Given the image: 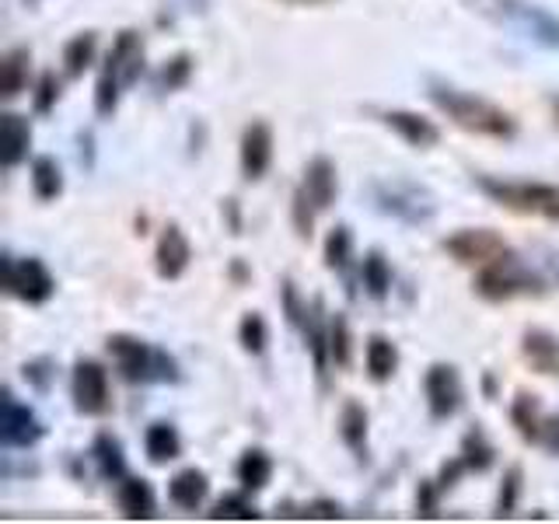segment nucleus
<instances>
[{
	"label": "nucleus",
	"mask_w": 559,
	"mask_h": 524,
	"mask_svg": "<svg viewBox=\"0 0 559 524\" xmlns=\"http://www.w3.org/2000/svg\"><path fill=\"white\" fill-rule=\"evenodd\" d=\"M287 4H329V0H287Z\"/></svg>",
	"instance_id": "nucleus-50"
},
{
	"label": "nucleus",
	"mask_w": 559,
	"mask_h": 524,
	"mask_svg": "<svg viewBox=\"0 0 559 524\" xmlns=\"http://www.w3.org/2000/svg\"><path fill=\"white\" fill-rule=\"evenodd\" d=\"M57 102H60V81H57V74H52V70H46V74L35 81L32 105H35V112L46 116V112H52V105H57Z\"/></svg>",
	"instance_id": "nucleus-41"
},
{
	"label": "nucleus",
	"mask_w": 559,
	"mask_h": 524,
	"mask_svg": "<svg viewBox=\"0 0 559 524\" xmlns=\"http://www.w3.org/2000/svg\"><path fill=\"white\" fill-rule=\"evenodd\" d=\"M340 437L360 462L367 458V409L360 406L357 398H349L343 406V413H340Z\"/></svg>",
	"instance_id": "nucleus-27"
},
{
	"label": "nucleus",
	"mask_w": 559,
	"mask_h": 524,
	"mask_svg": "<svg viewBox=\"0 0 559 524\" xmlns=\"http://www.w3.org/2000/svg\"><path fill=\"white\" fill-rule=\"evenodd\" d=\"M381 122L389 127L392 133H399L406 140L409 147H419V151H430L441 144V130L433 127L430 119H424L419 112H406V109H392V112H381Z\"/></svg>",
	"instance_id": "nucleus-15"
},
{
	"label": "nucleus",
	"mask_w": 559,
	"mask_h": 524,
	"mask_svg": "<svg viewBox=\"0 0 559 524\" xmlns=\"http://www.w3.org/2000/svg\"><path fill=\"white\" fill-rule=\"evenodd\" d=\"M235 476H238V483L245 489H249V493H259V489H266L270 479H273V458L262 448H249L238 458Z\"/></svg>",
	"instance_id": "nucleus-25"
},
{
	"label": "nucleus",
	"mask_w": 559,
	"mask_h": 524,
	"mask_svg": "<svg viewBox=\"0 0 559 524\" xmlns=\"http://www.w3.org/2000/svg\"><path fill=\"white\" fill-rule=\"evenodd\" d=\"M476 294L489 305H503V301H514V297H542L549 287V279L535 273L528 262L518 259L514 252H503L500 259L486 262L476 273Z\"/></svg>",
	"instance_id": "nucleus-3"
},
{
	"label": "nucleus",
	"mask_w": 559,
	"mask_h": 524,
	"mask_svg": "<svg viewBox=\"0 0 559 524\" xmlns=\"http://www.w3.org/2000/svg\"><path fill=\"white\" fill-rule=\"evenodd\" d=\"M521 479L524 472L521 465H511L503 472V483H500V497H497V517H511L518 511V497H521Z\"/></svg>",
	"instance_id": "nucleus-39"
},
{
	"label": "nucleus",
	"mask_w": 559,
	"mask_h": 524,
	"mask_svg": "<svg viewBox=\"0 0 559 524\" xmlns=\"http://www.w3.org/2000/svg\"><path fill=\"white\" fill-rule=\"evenodd\" d=\"M4 122V147H0V162H4V168H17L28 157V147H32V127H28V119L25 116H17V112H4L0 116Z\"/></svg>",
	"instance_id": "nucleus-21"
},
{
	"label": "nucleus",
	"mask_w": 559,
	"mask_h": 524,
	"mask_svg": "<svg viewBox=\"0 0 559 524\" xmlns=\"http://www.w3.org/2000/svg\"><path fill=\"white\" fill-rule=\"evenodd\" d=\"M70 395H74V409L81 416H105L112 409L109 371L98 360H78L74 378H70Z\"/></svg>",
	"instance_id": "nucleus-8"
},
{
	"label": "nucleus",
	"mask_w": 559,
	"mask_h": 524,
	"mask_svg": "<svg viewBox=\"0 0 559 524\" xmlns=\"http://www.w3.org/2000/svg\"><path fill=\"white\" fill-rule=\"evenodd\" d=\"M521 357L532 371L546 374V378H559V336L546 329H524L521 336Z\"/></svg>",
	"instance_id": "nucleus-16"
},
{
	"label": "nucleus",
	"mask_w": 559,
	"mask_h": 524,
	"mask_svg": "<svg viewBox=\"0 0 559 524\" xmlns=\"http://www.w3.org/2000/svg\"><path fill=\"white\" fill-rule=\"evenodd\" d=\"M462 458H465L468 472H486L489 465L497 462V448L486 441V433L479 427H472L462 437Z\"/></svg>",
	"instance_id": "nucleus-33"
},
{
	"label": "nucleus",
	"mask_w": 559,
	"mask_h": 524,
	"mask_svg": "<svg viewBox=\"0 0 559 524\" xmlns=\"http://www.w3.org/2000/svg\"><path fill=\"white\" fill-rule=\"evenodd\" d=\"M227 210V221H231V235H241V214H238V200H227L224 203Z\"/></svg>",
	"instance_id": "nucleus-48"
},
{
	"label": "nucleus",
	"mask_w": 559,
	"mask_h": 524,
	"mask_svg": "<svg viewBox=\"0 0 559 524\" xmlns=\"http://www.w3.org/2000/svg\"><path fill=\"white\" fill-rule=\"evenodd\" d=\"M206 493H210V479L203 468H182V472H175L168 483V500L179 507V511H200Z\"/></svg>",
	"instance_id": "nucleus-20"
},
{
	"label": "nucleus",
	"mask_w": 559,
	"mask_h": 524,
	"mask_svg": "<svg viewBox=\"0 0 559 524\" xmlns=\"http://www.w3.org/2000/svg\"><path fill=\"white\" fill-rule=\"evenodd\" d=\"M231 276H235V284H245V279H249V270H245V262H235Z\"/></svg>",
	"instance_id": "nucleus-49"
},
{
	"label": "nucleus",
	"mask_w": 559,
	"mask_h": 524,
	"mask_svg": "<svg viewBox=\"0 0 559 524\" xmlns=\"http://www.w3.org/2000/svg\"><path fill=\"white\" fill-rule=\"evenodd\" d=\"M360 279H364V290L371 294L374 301H384V297H389V290H392V266H389V259H384L378 249L364 255Z\"/></svg>",
	"instance_id": "nucleus-31"
},
{
	"label": "nucleus",
	"mask_w": 559,
	"mask_h": 524,
	"mask_svg": "<svg viewBox=\"0 0 559 524\" xmlns=\"http://www.w3.org/2000/svg\"><path fill=\"white\" fill-rule=\"evenodd\" d=\"M95 52H98V35L95 32H78L74 39L63 46L67 78H84V70L95 63Z\"/></svg>",
	"instance_id": "nucleus-30"
},
{
	"label": "nucleus",
	"mask_w": 559,
	"mask_h": 524,
	"mask_svg": "<svg viewBox=\"0 0 559 524\" xmlns=\"http://www.w3.org/2000/svg\"><path fill=\"white\" fill-rule=\"evenodd\" d=\"M479 14L493 17L497 25L524 35L528 43H538L559 52V17L532 0H472Z\"/></svg>",
	"instance_id": "nucleus-4"
},
{
	"label": "nucleus",
	"mask_w": 559,
	"mask_h": 524,
	"mask_svg": "<svg viewBox=\"0 0 559 524\" xmlns=\"http://www.w3.org/2000/svg\"><path fill=\"white\" fill-rule=\"evenodd\" d=\"M144 39H140V32L133 28H122L116 35V43L109 49V57H105V78H112L119 87H133L144 74Z\"/></svg>",
	"instance_id": "nucleus-11"
},
{
	"label": "nucleus",
	"mask_w": 559,
	"mask_h": 524,
	"mask_svg": "<svg viewBox=\"0 0 559 524\" xmlns=\"http://www.w3.org/2000/svg\"><path fill=\"white\" fill-rule=\"evenodd\" d=\"M52 364L49 357H39V360H28L25 367H22V374H25V381L28 384H35L39 392H49V384H52V378H57V371H52Z\"/></svg>",
	"instance_id": "nucleus-43"
},
{
	"label": "nucleus",
	"mask_w": 559,
	"mask_h": 524,
	"mask_svg": "<svg viewBox=\"0 0 559 524\" xmlns=\"http://www.w3.org/2000/svg\"><path fill=\"white\" fill-rule=\"evenodd\" d=\"M0 437H4L8 448H35L46 437L43 419L35 416L25 402H17L11 389H4V424H0Z\"/></svg>",
	"instance_id": "nucleus-12"
},
{
	"label": "nucleus",
	"mask_w": 559,
	"mask_h": 524,
	"mask_svg": "<svg viewBox=\"0 0 559 524\" xmlns=\"http://www.w3.org/2000/svg\"><path fill=\"white\" fill-rule=\"evenodd\" d=\"M214 521H259V511L252 507V500H245L241 493H231V497H221L217 507L210 511Z\"/></svg>",
	"instance_id": "nucleus-37"
},
{
	"label": "nucleus",
	"mask_w": 559,
	"mask_h": 524,
	"mask_svg": "<svg viewBox=\"0 0 559 524\" xmlns=\"http://www.w3.org/2000/svg\"><path fill=\"white\" fill-rule=\"evenodd\" d=\"M192 262V245L179 224H168L154 249V266L162 279H179Z\"/></svg>",
	"instance_id": "nucleus-14"
},
{
	"label": "nucleus",
	"mask_w": 559,
	"mask_h": 524,
	"mask_svg": "<svg viewBox=\"0 0 559 524\" xmlns=\"http://www.w3.org/2000/svg\"><path fill=\"white\" fill-rule=\"evenodd\" d=\"M4 284H8V294L25 305H46L52 290H57V279H52V273L46 270V262L32 259V255L4 259Z\"/></svg>",
	"instance_id": "nucleus-7"
},
{
	"label": "nucleus",
	"mask_w": 559,
	"mask_h": 524,
	"mask_svg": "<svg viewBox=\"0 0 559 524\" xmlns=\"http://www.w3.org/2000/svg\"><path fill=\"white\" fill-rule=\"evenodd\" d=\"M444 252L462 262V266H486V262L500 259L503 252H511V245L503 241V235L489 231V227H462L451 238H444Z\"/></svg>",
	"instance_id": "nucleus-9"
},
{
	"label": "nucleus",
	"mask_w": 559,
	"mask_h": 524,
	"mask_svg": "<svg viewBox=\"0 0 559 524\" xmlns=\"http://www.w3.org/2000/svg\"><path fill=\"white\" fill-rule=\"evenodd\" d=\"M552 109H556V122H559V98H556V105H552Z\"/></svg>",
	"instance_id": "nucleus-51"
},
{
	"label": "nucleus",
	"mask_w": 559,
	"mask_h": 524,
	"mask_svg": "<svg viewBox=\"0 0 559 524\" xmlns=\"http://www.w3.org/2000/svg\"><path fill=\"white\" fill-rule=\"evenodd\" d=\"M511 424L521 433V441L538 444L542 424H546V416H542V406H538V395H532V392H518L514 395V402H511Z\"/></svg>",
	"instance_id": "nucleus-22"
},
{
	"label": "nucleus",
	"mask_w": 559,
	"mask_h": 524,
	"mask_svg": "<svg viewBox=\"0 0 559 524\" xmlns=\"http://www.w3.org/2000/svg\"><path fill=\"white\" fill-rule=\"evenodd\" d=\"M192 78V57L189 52H179V57H171L162 74H157V92H179L182 84H189Z\"/></svg>",
	"instance_id": "nucleus-36"
},
{
	"label": "nucleus",
	"mask_w": 559,
	"mask_h": 524,
	"mask_svg": "<svg viewBox=\"0 0 559 524\" xmlns=\"http://www.w3.org/2000/svg\"><path fill=\"white\" fill-rule=\"evenodd\" d=\"M25 4H39V0H25Z\"/></svg>",
	"instance_id": "nucleus-52"
},
{
	"label": "nucleus",
	"mask_w": 559,
	"mask_h": 524,
	"mask_svg": "<svg viewBox=\"0 0 559 524\" xmlns=\"http://www.w3.org/2000/svg\"><path fill=\"white\" fill-rule=\"evenodd\" d=\"M28 63H32L28 46H14L4 57V74H0V95H4V102L17 98L28 87Z\"/></svg>",
	"instance_id": "nucleus-28"
},
{
	"label": "nucleus",
	"mask_w": 559,
	"mask_h": 524,
	"mask_svg": "<svg viewBox=\"0 0 559 524\" xmlns=\"http://www.w3.org/2000/svg\"><path fill=\"white\" fill-rule=\"evenodd\" d=\"M367 378H371L374 384H384L392 381V374L399 371V349L389 336H371L367 340Z\"/></svg>",
	"instance_id": "nucleus-24"
},
{
	"label": "nucleus",
	"mask_w": 559,
	"mask_h": 524,
	"mask_svg": "<svg viewBox=\"0 0 559 524\" xmlns=\"http://www.w3.org/2000/svg\"><path fill=\"white\" fill-rule=\"evenodd\" d=\"M305 343H308V354L314 364V374H319V384L325 389V378H329V322H325V308H322V297H314L311 308H308V322H305Z\"/></svg>",
	"instance_id": "nucleus-18"
},
{
	"label": "nucleus",
	"mask_w": 559,
	"mask_h": 524,
	"mask_svg": "<svg viewBox=\"0 0 559 524\" xmlns=\"http://www.w3.org/2000/svg\"><path fill=\"white\" fill-rule=\"evenodd\" d=\"M424 392H427V406H430V419H451L462 409L465 392H462V378L454 364H430V371L424 378Z\"/></svg>",
	"instance_id": "nucleus-10"
},
{
	"label": "nucleus",
	"mask_w": 559,
	"mask_h": 524,
	"mask_svg": "<svg viewBox=\"0 0 559 524\" xmlns=\"http://www.w3.org/2000/svg\"><path fill=\"white\" fill-rule=\"evenodd\" d=\"M325 270L332 273H346L349 259H354V235H349V227H332L329 238H325Z\"/></svg>",
	"instance_id": "nucleus-34"
},
{
	"label": "nucleus",
	"mask_w": 559,
	"mask_h": 524,
	"mask_svg": "<svg viewBox=\"0 0 559 524\" xmlns=\"http://www.w3.org/2000/svg\"><path fill=\"white\" fill-rule=\"evenodd\" d=\"M119 511L127 521H151L157 514V500H154V489L147 479H136V476H127L119 483Z\"/></svg>",
	"instance_id": "nucleus-19"
},
{
	"label": "nucleus",
	"mask_w": 559,
	"mask_h": 524,
	"mask_svg": "<svg viewBox=\"0 0 559 524\" xmlns=\"http://www.w3.org/2000/svg\"><path fill=\"white\" fill-rule=\"evenodd\" d=\"M468 472V465H465V458L459 454V458H451V462H444V468H441V479H437V486L441 489H451L454 483H459L462 476Z\"/></svg>",
	"instance_id": "nucleus-46"
},
{
	"label": "nucleus",
	"mask_w": 559,
	"mask_h": 524,
	"mask_svg": "<svg viewBox=\"0 0 559 524\" xmlns=\"http://www.w3.org/2000/svg\"><path fill=\"white\" fill-rule=\"evenodd\" d=\"M105 349H109V357L116 360V371L122 381L130 384H147V381H165V384H175L182 374H179V364L162 346H151L136 336H127V332H116V336L105 340Z\"/></svg>",
	"instance_id": "nucleus-2"
},
{
	"label": "nucleus",
	"mask_w": 559,
	"mask_h": 524,
	"mask_svg": "<svg viewBox=\"0 0 559 524\" xmlns=\"http://www.w3.org/2000/svg\"><path fill=\"white\" fill-rule=\"evenodd\" d=\"M371 200L381 214H389L402 224H427L437 214V200L433 192L406 182V179H381L371 186Z\"/></svg>",
	"instance_id": "nucleus-6"
},
{
	"label": "nucleus",
	"mask_w": 559,
	"mask_h": 524,
	"mask_svg": "<svg viewBox=\"0 0 559 524\" xmlns=\"http://www.w3.org/2000/svg\"><path fill=\"white\" fill-rule=\"evenodd\" d=\"M119 95H122V87L112 78L98 74V84H95V112L102 119H109L116 112V105H119Z\"/></svg>",
	"instance_id": "nucleus-42"
},
{
	"label": "nucleus",
	"mask_w": 559,
	"mask_h": 524,
	"mask_svg": "<svg viewBox=\"0 0 559 524\" xmlns=\"http://www.w3.org/2000/svg\"><path fill=\"white\" fill-rule=\"evenodd\" d=\"M238 343H241L245 354H252V357H259L262 349H266V343H270V329H266V319H262L259 311L241 314V322H238Z\"/></svg>",
	"instance_id": "nucleus-35"
},
{
	"label": "nucleus",
	"mask_w": 559,
	"mask_h": 524,
	"mask_svg": "<svg viewBox=\"0 0 559 524\" xmlns=\"http://www.w3.org/2000/svg\"><path fill=\"white\" fill-rule=\"evenodd\" d=\"M441 493H444V489L437 483H430V479L419 483V489H416V517H437V500H441Z\"/></svg>",
	"instance_id": "nucleus-44"
},
{
	"label": "nucleus",
	"mask_w": 559,
	"mask_h": 524,
	"mask_svg": "<svg viewBox=\"0 0 559 524\" xmlns=\"http://www.w3.org/2000/svg\"><path fill=\"white\" fill-rule=\"evenodd\" d=\"M92 458L98 465V476L102 479H127V458H122V444H119V437L109 433V430H102L95 437V444H92Z\"/></svg>",
	"instance_id": "nucleus-23"
},
{
	"label": "nucleus",
	"mask_w": 559,
	"mask_h": 524,
	"mask_svg": "<svg viewBox=\"0 0 559 524\" xmlns=\"http://www.w3.org/2000/svg\"><path fill=\"white\" fill-rule=\"evenodd\" d=\"M483 196L493 203L514 210L524 217H542L559 224V186L549 182H518V179H493V175H479L476 179Z\"/></svg>",
	"instance_id": "nucleus-5"
},
{
	"label": "nucleus",
	"mask_w": 559,
	"mask_h": 524,
	"mask_svg": "<svg viewBox=\"0 0 559 524\" xmlns=\"http://www.w3.org/2000/svg\"><path fill=\"white\" fill-rule=\"evenodd\" d=\"M329 357L332 367H340V371H346L349 360H354V336H349V322L343 311L329 319Z\"/></svg>",
	"instance_id": "nucleus-32"
},
{
	"label": "nucleus",
	"mask_w": 559,
	"mask_h": 524,
	"mask_svg": "<svg viewBox=\"0 0 559 524\" xmlns=\"http://www.w3.org/2000/svg\"><path fill=\"white\" fill-rule=\"evenodd\" d=\"M280 305H284V314H287V322L294 329H305V322H308V305L301 301V294H297L294 279H284V284H280Z\"/></svg>",
	"instance_id": "nucleus-40"
},
{
	"label": "nucleus",
	"mask_w": 559,
	"mask_h": 524,
	"mask_svg": "<svg viewBox=\"0 0 559 524\" xmlns=\"http://www.w3.org/2000/svg\"><path fill=\"white\" fill-rule=\"evenodd\" d=\"M238 154H241V175L249 182H259L273 165V130H270V122H262V119L249 122L245 133H241Z\"/></svg>",
	"instance_id": "nucleus-13"
},
{
	"label": "nucleus",
	"mask_w": 559,
	"mask_h": 524,
	"mask_svg": "<svg viewBox=\"0 0 559 524\" xmlns=\"http://www.w3.org/2000/svg\"><path fill=\"white\" fill-rule=\"evenodd\" d=\"M32 192H35V200L39 203H49V200H57L60 192H63V171L57 165V157H35L32 162Z\"/></svg>",
	"instance_id": "nucleus-29"
},
{
	"label": "nucleus",
	"mask_w": 559,
	"mask_h": 524,
	"mask_svg": "<svg viewBox=\"0 0 559 524\" xmlns=\"http://www.w3.org/2000/svg\"><path fill=\"white\" fill-rule=\"evenodd\" d=\"M314 214H319V210H314V203L305 196V189H297L290 200V221H294V231L301 241H311V235H314Z\"/></svg>",
	"instance_id": "nucleus-38"
},
{
	"label": "nucleus",
	"mask_w": 559,
	"mask_h": 524,
	"mask_svg": "<svg viewBox=\"0 0 559 524\" xmlns=\"http://www.w3.org/2000/svg\"><path fill=\"white\" fill-rule=\"evenodd\" d=\"M538 444L559 454V413L556 416H546V424H542V437H538Z\"/></svg>",
	"instance_id": "nucleus-47"
},
{
	"label": "nucleus",
	"mask_w": 559,
	"mask_h": 524,
	"mask_svg": "<svg viewBox=\"0 0 559 524\" xmlns=\"http://www.w3.org/2000/svg\"><path fill=\"white\" fill-rule=\"evenodd\" d=\"M301 189H305V196L314 203V210H319V214H322V210H329L332 203H336V192H340L336 165H332L325 154L311 157L308 168H305V182H301Z\"/></svg>",
	"instance_id": "nucleus-17"
},
{
	"label": "nucleus",
	"mask_w": 559,
	"mask_h": 524,
	"mask_svg": "<svg viewBox=\"0 0 559 524\" xmlns=\"http://www.w3.org/2000/svg\"><path fill=\"white\" fill-rule=\"evenodd\" d=\"M301 517H319V521H340L343 517V507L340 503H332V500H314L308 503Z\"/></svg>",
	"instance_id": "nucleus-45"
},
{
	"label": "nucleus",
	"mask_w": 559,
	"mask_h": 524,
	"mask_svg": "<svg viewBox=\"0 0 559 524\" xmlns=\"http://www.w3.org/2000/svg\"><path fill=\"white\" fill-rule=\"evenodd\" d=\"M430 102L441 109L454 127L476 136H489V140H511L518 133V122L511 112H503L500 105L486 102L479 95L459 92L451 84H430Z\"/></svg>",
	"instance_id": "nucleus-1"
},
{
	"label": "nucleus",
	"mask_w": 559,
	"mask_h": 524,
	"mask_svg": "<svg viewBox=\"0 0 559 524\" xmlns=\"http://www.w3.org/2000/svg\"><path fill=\"white\" fill-rule=\"evenodd\" d=\"M144 451L154 465H168L182 454V437L171 424H151L144 433Z\"/></svg>",
	"instance_id": "nucleus-26"
}]
</instances>
